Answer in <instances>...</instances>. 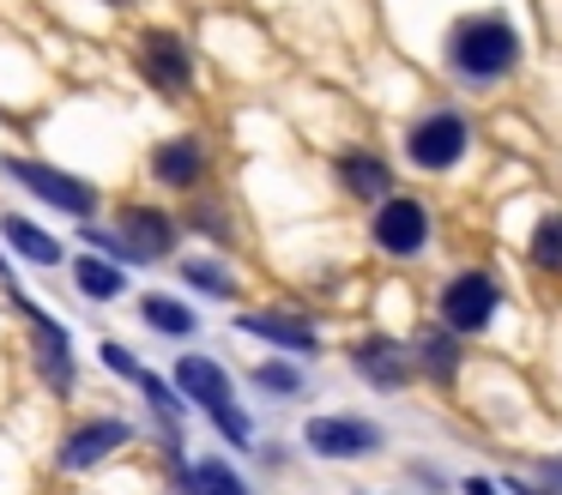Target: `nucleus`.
<instances>
[{
    "label": "nucleus",
    "mask_w": 562,
    "mask_h": 495,
    "mask_svg": "<svg viewBox=\"0 0 562 495\" xmlns=\"http://www.w3.org/2000/svg\"><path fill=\"white\" fill-rule=\"evenodd\" d=\"M176 278H182L194 296H206V302H243V278H236V266L224 260L218 248L182 254V260H176Z\"/></svg>",
    "instance_id": "obj_19"
},
{
    "label": "nucleus",
    "mask_w": 562,
    "mask_h": 495,
    "mask_svg": "<svg viewBox=\"0 0 562 495\" xmlns=\"http://www.w3.org/2000/svg\"><path fill=\"white\" fill-rule=\"evenodd\" d=\"M248 386H255L260 398H303L308 369L296 357H272V362H255V369H248Z\"/></svg>",
    "instance_id": "obj_22"
},
{
    "label": "nucleus",
    "mask_w": 562,
    "mask_h": 495,
    "mask_svg": "<svg viewBox=\"0 0 562 495\" xmlns=\"http://www.w3.org/2000/svg\"><path fill=\"white\" fill-rule=\"evenodd\" d=\"M502 308H508V296H502V278L490 266H460L436 290V320L460 338H484Z\"/></svg>",
    "instance_id": "obj_7"
},
{
    "label": "nucleus",
    "mask_w": 562,
    "mask_h": 495,
    "mask_svg": "<svg viewBox=\"0 0 562 495\" xmlns=\"http://www.w3.org/2000/svg\"><path fill=\"white\" fill-rule=\"evenodd\" d=\"M67 272H74V290L86 302H122L127 296V266L122 260H110V254H91V248H79V260H67Z\"/></svg>",
    "instance_id": "obj_20"
},
{
    "label": "nucleus",
    "mask_w": 562,
    "mask_h": 495,
    "mask_svg": "<svg viewBox=\"0 0 562 495\" xmlns=\"http://www.w3.org/2000/svg\"><path fill=\"white\" fill-rule=\"evenodd\" d=\"M460 495H508V483L490 477V471H465V477H460Z\"/></svg>",
    "instance_id": "obj_29"
},
{
    "label": "nucleus",
    "mask_w": 562,
    "mask_h": 495,
    "mask_svg": "<svg viewBox=\"0 0 562 495\" xmlns=\"http://www.w3.org/2000/svg\"><path fill=\"white\" fill-rule=\"evenodd\" d=\"M296 453H303V447H284V441H255L260 471H272V477H284V471L296 465Z\"/></svg>",
    "instance_id": "obj_28"
},
{
    "label": "nucleus",
    "mask_w": 562,
    "mask_h": 495,
    "mask_svg": "<svg viewBox=\"0 0 562 495\" xmlns=\"http://www.w3.org/2000/svg\"><path fill=\"white\" fill-rule=\"evenodd\" d=\"M146 176L158 181L164 193H200L212 181V145L200 133H170V139L151 145Z\"/></svg>",
    "instance_id": "obj_12"
},
{
    "label": "nucleus",
    "mask_w": 562,
    "mask_h": 495,
    "mask_svg": "<svg viewBox=\"0 0 562 495\" xmlns=\"http://www.w3.org/2000/svg\"><path fill=\"white\" fill-rule=\"evenodd\" d=\"M296 447H303V459H315V465H375L393 447V435H387V423L369 417V410H315V417H303V429H296Z\"/></svg>",
    "instance_id": "obj_4"
},
{
    "label": "nucleus",
    "mask_w": 562,
    "mask_h": 495,
    "mask_svg": "<svg viewBox=\"0 0 562 495\" xmlns=\"http://www.w3.org/2000/svg\"><path fill=\"white\" fill-rule=\"evenodd\" d=\"M134 314H139L146 333L170 338V345H194L200 338V314L188 308V296H176V290H139Z\"/></svg>",
    "instance_id": "obj_18"
},
{
    "label": "nucleus",
    "mask_w": 562,
    "mask_h": 495,
    "mask_svg": "<svg viewBox=\"0 0 562 495\" xmlns=\"http://www.w3.org/2000/svg\"><path fill=\"white\" fill-rule=\"evenodd\" d=\"M0 236H7V248H13L25 266H37V272H55V266H67V248H61V241H55L43 224L19 217V212H0Z\"/></svg>",
    "instance_id": "obj_21"
},
{
    "label": "nucleus",
    "mask_w": 562,
    "mask_h": 495,
    "mask_svg": "<svg viewBox=\"0 0 562 495\" xmlns=\"http://www.w3.org/2000/svg\"><path fill=\"white\" fill-rule=\"evenodd\" d=\"M139 441V423L122 417V410H86V417H74L61 435H55L49 447V471L55 477H98L103 465H115V459L127 453V447Z\"/></svg>",
    "instance_id": "obj_3"
},
{
    "label": "nucleus",
    "mask_w": 562,
    "mask_h": 495,
    "mask_svg": "<svg viewBox=\"0 0 562 495\" xmlns=\"http://www.w3.org/2000/svg\"><path fill=\"white\" fill-rule=\"evenodd\" d=\"M110 7H122V0H110Z\"/></svg>",
    "instance_id": "obj_30"
},
{
    "label": "nucleus",
    "mask_w": 562,
    "mask_h": 495,
    "mask_svg": "<svg viewBox=\"0 0 562 495\" xmlns=\"http://www.w3.org/2000/svg\"><path fill=\"white\" fill-rule=\"evenodd\" d=\"M333 176H339V188L351 193L357 205H381L387 193H400L393 188V164L381 151H369V145H351V151L333 157Z\"/></svg>",
    "instance_id": "obj_17"
},
{
    "label": "nucleus",
    "mask_w": 562,
    "mask_h": 495,
    "mask_svg": "<svg viewBox=\"0 0 562 495\" xmlns=\"http://www.w3.org/2000/svg\"><path fill=\"white\" fill-rule=\"evenodd\" d=\"M0 176L13 181V188H25L31 200H43L49 212H67L74 224H98V212H103V193L91 188L86 176L61 169V164H37V157H0Z\"/></svg>",
    "instance_id": "obj_8"
},
{
    "label": "nucleus",
    "mask_w": 562,
    "mask_h": 495,
    "mask_svg": "<svg viewBox=\"0 0 562 495\" xmlns=\"http://www.w3.org/2000/svg\"><path fill=\"white\" fill-rule=\"evenodd\" d=\"M98 362L115 374V381H127V386H139V374H146L139 350H134V345H122V338H103V345H98Z\"/></svg>",
    "instance_id": "obj_26"
},
{
    "label": "nucleus",
    "mask_w": 562,
    "mask_h": 495,
    "mask_svg": "<svg viewBox=\"0 0 562 495\" xmlns=\"http://www.w3.org/2000/svg\"><path fill=\"white\" fill-rule=\"evenodd\" d=\"M465 145H472V115H465V109H424V115L405 127L400 151H405V164L424 169V176H448L465 157Z\"/></svg>",
    "instance_id": "obj_10"
},
{
    "label": "nucleus",
    "mask_w": 562,
    "mask_h": 495,
    "mask_svg": "<svg viewBox=\"0 0 562 495\" xmlns=\"http://www.w3.org/2000/svg\"><path fill=\"white\" fill-rule=\"evenodd\" d=\"M526 260H532L544 278H562V212H544V217H538L532 241H526Z\"/></svg>",
    "instance_id": "obj_24"
},
{
    "label": "nucleus",
    "mask_w": 562,
    "mask_h": 495,
    "mask_svg": "<svg viewBox=\"0 0 562 495\" xmlns=\"http://www.w3.org/2000/svg\"><path fill=\"white\" fill-rule=\"evenodd\" d=\"M182 236H188L182 217L151 205V200H122L110 224H79V241L91 254H110L122 266H170Z\"/></svg>",
    "instance_id": "obj_2"
},
{
    "label": "nucleus",
    "mask_w": 562,
    "mask_h": 495,
    "mask_svg": "<svg viewBox=\"0 0 562 495\" xmlns=\"http://www.w3.org/2000/svg\"><path fill=\"white\" fill-rule=\"evenodd\" d=\"M520 477L538 495H562V447L557 453H520Z\"/></svg>",
    "instance_id": "obj_25"
},
{
    "label": "nucleus",
    "mask_w": 562,
    "mask_h": 495,
    "mask_svg": "<svg viewBox=\"0 0 562 495\" xmlns=\"http://www.w3.org/2000/svg\"><path fill=\"white\" fill-rule=\"evenodd\" d=\"M170 477V495H260L248 483V471L236 465L231 453H188V459H170L164 465Z\"/></svg>",
    "instance_id": "obj_13"
},
{
    "label": "nucleus",
    "mask_w": 562,
    "mask_h": 495,
    "mask_svg": "<svg viewBox=\"0 0 562 495\" xmlns=\"http://www.w3.org/2000/svg\"><path fill=\"white\" fill-rule=\"evenodd\" d=\"M236 333L260 338V345H272L279 357H296V362L321 350V326L296 308H243L236 314Z\"/></svg>",
    "instance_id": "obj_15"
},
{
    "label": "nucleus",
    "mask_w": 562,
    "mask_h": 495,
    "mask_svg": "<svg viewBox=\"0 0 562 495\" xmlns=\"http://www.w3.org/2000/svg\"><path fill=\"white\" fill-rule=\"evenodd\" d=\"M345 362H351V374L381 398H400L405 386L417 381L412 338H393V333H357L351 345H345Z\"/></svg>",
    "instance_id": "obj_11"
},
{
    "label": "nucleus",
    "mask_w": 562,
    "mask_h": 495,
    "mask_svg": "<svg viewBox=\"0 0 562 495\" xmlns=\"http://www.w3.org/2000/svg\"><path fill=\"white\" fill-rule=\"evenodd\" d=\"M520 31H514L502 12H472V19H460L448 31V67L453 79L465 85H496L508 79L514 67H520Z\"/></svg>",
    "instance_id": "obj_5"
},
{
    "label": "nucleus",
    "mask_w": 562,
    "mask_h": 495,
    "mask_svg": "<svg viewBox=\"0 0 562 495\" xmlns=\"http://www.w3.org/2000/svg\"><path fill=\"white\" fill-rule=\"evenodd\" d=\"M176 217H182L188 236L212 241V248H231V241H236V217L224 212L218 200H188V212H176Z\"/></svg>",
    "instance_id": "obj_23"
},
{
    "label": "nucleus",
    "mask_w": 562,
    "mask_h": 495,
    "mask_svg": "<svg viewBox=\"0 0 562 495\" xmlns=\"http://www.w3.org/2000/svg\"><path fill=\"white\" fill-rule=\"evenodd\" d=\"M405 483L424 490V495H460V477H448V471L429 465V459H412V465H405Z\"/></svg>",
    "instance_id": "obj_27"
},
{
    "label": "nucleus",
    "mask_w": 562,
    "mask_h": 495,
    "mask_svg": "<svg viewBox=\"0 0 562 495\" xmlns=\"http://www.w3.org/2000/svg\"><path fill=\"white\" fill-rule=\"evenodd\" d=\"M139 79L151 85L158 97H188L194 91V55H188V43L176 31H146L139 36Z\"/></svg>",
    "instance_id": "obj_14"
},
{
    "label": "nucleus",
    "mask_w": 562,
    "mask_h": 495,
    "mask_svg": "<svg viewBox=\"0 0 562 495\" xmlns=\"http://www.w3.org/2000/svg\"><path fill=\"white\" fill-rule=\"evenodd\" d=\"M412 362H417V381H429L436 393H453L465 374V338L448 333L441 320H424L412 333Z\"/></svg>",
    "instance_id": "obj_16"
},
{
    "label": "nucleus",
    "mask_w": 562,
    "mask_h": 495,
    "mask_svg": "<svg viewBox=\"0 0 562 495\" xmlns=\"http://www.w3.org/2000/svg\"><path fill=\"white\" fill-rule=\"evenodd\" d=\"M387 495H393V490H387Z\"/></svg>",
    "instance_id": "obj_31"
},
{
    "label": "nucleus",
    "mask_w": 562,
    "mask_h": 495,
    "mask_svg": "<svg viewBox=\"0 0 562 495\" xmlns=\"http://www.w3.org/2000/svg\"><path fill=\"white\" fill-rule=\"evenodd\" d=\"M436 241V212L417 193H387L381 205H369V248L387 260H417Z\"/></svg>",
    "instance_id": "obj_9"
},
{
    "label": "nucleus",
    "mask_w": 562,
    "mask_h": 495,
    "mask_svg": "<svg viewBox=\"0 0 562 495\" xmlns=\"http://www.w3.org/2000/svg\"><path fill=\"white\" fill-rule=\"evenodd\" d=\"M170 386L188 398V410H200V417L218 429V441L231 447V453H255L260 429L255 417H248L243 393H236V374L224 369V357H206V350H182V357H170Z\"/></svg>",
    "instance_id": "obj_1"
},
{
    "label": "nucleus",
    "mask_w": 562,
    "mask_h": 495,
    "mask_svg": "<svg viewBox=\"0 0 562 495\" xmlns=\"http://www.w3.org/2000/svg\"><path fill=\"white\" fill-rule=\"evenodd\" d=\"M7 296H13L19 320H25L31 333V374H37V386L49 398H74L79 393V350H74V333H67L61 320H55L49 308H43L37 296H25L19 284H7Z\"/></svg>",
    "instance_id": "obj_6"
}]
</instances>
